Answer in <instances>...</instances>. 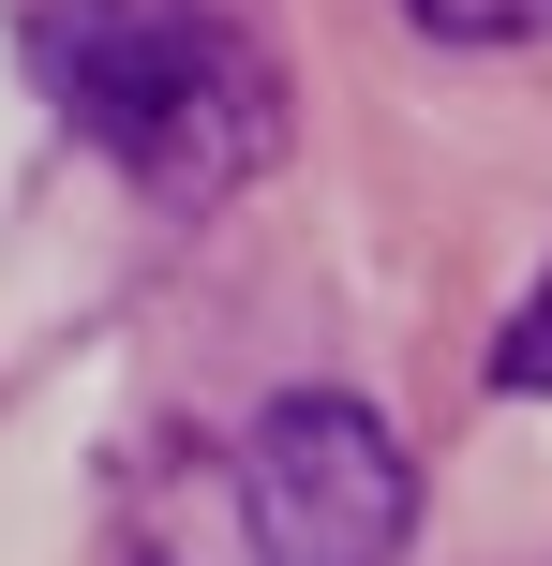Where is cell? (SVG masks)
I'll return each instance as SVG.
<instances>
[{
  "label": "cell",
  "instance_id": "2",
  "mask_svg": "<svg viewBox=\"0 0 552 566\" xmlns=\"http://www.w3.org/2000/svg\"><path fill=\"white\" fill-rule=\"evenodd\" d=\"M225 492H239V537H254L269 566H388V552H404V522H418L404 432H388L374 402H344V388L269 402V418L239 432Z\"/></svg>",
  "mask_w": 552,
  "mask_h": 566
},
{
  "label": "cell",
  "instance_id": "1",
  "mask_svg": "<svg viewBox=\"0 0 552 566\" xmlns=\"http://www.w3.org/2000/svg\"><path fill=\"white\" fill-rule=\"evenodd\" d=\"M15 60L135 195L225 209L284 165L299 60L269 0H15Z\"/></svg>",
  "mask_w": 552,
  "mask_h": 566
},
{
  "label": "cell",
  "instance_id": "4",
  "mask_svg": "<svg viewBox=\"0 0 552 566\" xmlns=\"http://www.w3.org/2000/svg\"><path fill=\"white\" fill-rule=\"evenodd\" d=\"M493 388L508 402H552V269H538V298L493 328Z\"/></svg>",
  "mask_w": 552,
  "mask_h": 566
},
{
  "label": "cell",
  "instance_id": "3",
  "mask_svg": "<svg viewBox=\"0 0 552 566\" xmlns=\"http://www.w3.org/2000/svg\"><path fill=\"white\" fill-rule=\"evenodd\" d=\"M404 30L418 45H538L552 0H404Z\"/></svg>",
  "mask_w": 552,
  "mask_h": 566
}]
</instances>
